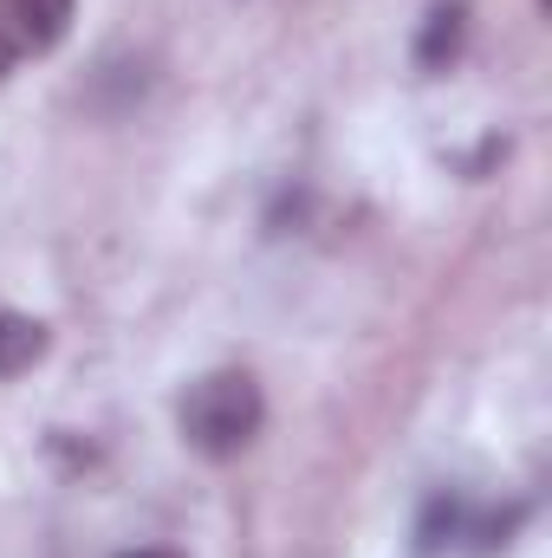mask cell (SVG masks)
Segmentation results:
<instances>
[{"mask_svg":"<svg viewBox=\"0 0 552 558\" xmlns=\"http://www.w3.org/2000/svg\"><path fill=\"white\" fill-rule=\"evenodd\" d=\"M267 422V397L248 371H208L182 397V441L208 461H235Z\"/></svg>","mask_w":552,"mask_h":558,"instance_id":"cell-1","label":"cell"},{"mask_svg":"<svg viewBox=\"0 0 552 558\" xmlns=\"http://www.w3.org/2000/svg\"><path fill=\"white\" fill-rule=\"evenodd\" d=\"M461 39H468V7L461 0H435L422 33H416V65L422 72H448L461 59Z\"/></svg>","mask_w":552,"mask_h":558,"instance_id":"cell-2","label":"cell"},{"mask_svg":"<svg viewBox=\"0 0 552 558\" xmlns=\"http://www.w3.org/2000/svg\"><path fill=\"white\" fill-rule=\"evenodd\" d=\"M455 539H468V500L455 487H435L422 500V520H416V558H435L448 553Z\"/></svg>","mask_w":552,"mask_h":558,"instance_id":"cell-3","label":"cell"},{"mask_svg":"<svg viewBox=\"0 0 552 558\" xmlns=\"http://www.w3.org/2000/svg\"><path fill=\"white\" fill-rule=\"evenodd\" d=\"M72 33V0H13V39L26 52H52Z\"/></svg>","mask_w":552,"mask_h":558,"instance_id":"cell-4","label":"cell"},{"mask_svg":"<svg viewBox=\"0 0 552 558\" xmlns=\"http://www.w3.org/2000/svg\"><path fill=\"white\" fill-rule=\"evenodd\" d=\"M46 344H52V331H46L39 318H26V312H0V377L33 371V364L46 357Z\"/></svg>","mask_w":552,"mask_h":558,"instance_id":"cell-5","label":"cell"},{"mask_svg":"<svg viewBox=\"0 0 552 558\" xmlns=\"http://www.w3.org/2000/svg\"><path fill=\"white\" fill-rule=\"evenodd\" d=\"M124 558H182V553H163V546H137V553H124Z\"/></svg>","mask_w":552,"mask_h":558,"instance_id":"cell-6","label":"cell"},{"mask_svg":"<svg viewBox=\"0 0 552 558\" xmlns=\"http://www.w3.org/2000/svg\"><path fill=\"white\" fill-rule=\"evenodd\" d=\"M0 72H7V46H0Z\"/></svg>","mask_w":552,"mask_h":558,"instance_id":"cell-7","label":"cell"}]
</instances>
